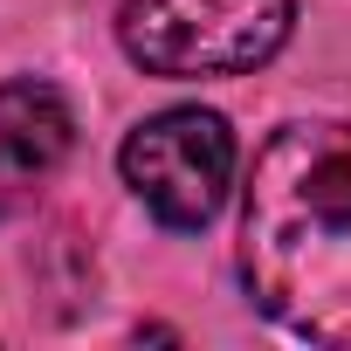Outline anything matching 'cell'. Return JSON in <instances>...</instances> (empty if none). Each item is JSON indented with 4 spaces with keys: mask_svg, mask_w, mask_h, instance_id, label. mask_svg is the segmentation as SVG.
Wrapping results in <instances>:
<instances>
[{
    "mask_svg": "<svg viewBox=\"0 0 351 351\" xmlns=\"http://www.w3.org/2000/svg\"><path fill=\"white\" fill-rule=\"evenodd\" d=\"M241 282L310 344H351V124H282L241 193Z\"/></svg>",
    "mask_w": 351,
    "mask_h": 351,
    "instance_id": "cell-1",
    "label": "cell"
},
{
    "mask_svg": "<svg viewBox=\"0 0 351 351\" xmlns=\"http://www.w3.org/2000/svg\"><path fill=\"white\" fill-rule=\"evenodd\" d=\"M296 28V0H124L117 42L145 76H241Z\"/></svg>",
    "mask_w": 351,
    "mask_h": 351,
    "instance_id": "cell-2",
    "label": "cell"
},
{
    "mask_svg": "<svg viewBox=\"0 0 351 351\" xmlns=\"http://www.w3.org/2000/svg\"><path fill=\"white\" fill-rule=\"evenodd\" d=\"M117 172L124 186L145 200V214H158L165 228H207L221 207H228V186H234V131L221 110H200V104H180V110H158L145 117L124 152H117Z\"/></svg>",
    "mask_w": 351,
    "mask_h": 351,
    "instance_id": "cell-3",
    "label": "cell"
},
{
    "mask_svg": "<svg viewBox=\"0 0 351 351\" xmlns=\"http://www.w3.org/2000/svg\"><path fill=\"white\" fill-rule=\"evenodd\" d=\"M76 145V117L69 97L42 76H14L0 83V221L21 214Z\"/></svg>",
    "mask_w": 351,
    "mask_h": 351,
    "instance_id": "cell-4",
    "label": "cell"
}]
</instances>
